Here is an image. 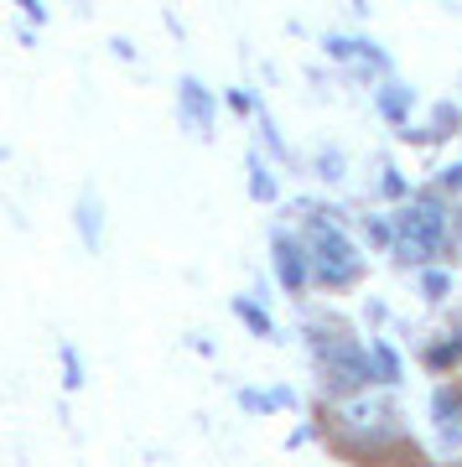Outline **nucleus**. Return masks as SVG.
I'll use <instances>...</instances> for the list:
<instances>
[{
    "mask_svg": "<svg viewBox=\"0 0 462 467\" xmlns=\"http://www.w3.org/2000/svg\"><path fill=\"white\" fill-rule=\"evenodd\" d=\"M249 192H255L260 202H270V198H276V182H270V171H265L260 161H249Z\"/></svg>",
    "mask_w": 462,
    "mask_h": 467,
    "instance_id": "9b49d317",
    "label": "nucleus"
},
{
    "mask_svg": "<svg viewBox=\"0 0 462 467\" xmlns=\"http://www.w3.org/2000/svg\"><path fill=\"white\" fill-rule=\"evenodd\" d=\"M177 115L187 125V135H214V94L198 84V78H182L177 84Z\"/></svg>",
    "mask_w": 462,
    "mask_h": 467,
    "instance_id": "20e7f679",
    "label": "nucleus"
},
{
    "mask_svg": "<svg viewBox=\"0 0 462 467\" xmlns=\"http://www.w3.org/2000/svg\"><path fill=\"white\" fill-rule=\"evenodd\" d=\"M312 275L322 285H353L359 281V254H353V244H348L338 229H328V223H317L312 234Z\"/></svg>",
    "mask_w": 462,
    "mask_h": 467,
    "instance_id": "f03ea898",
    "label": "nucleus"
},
{
    "mask_svg": "<svg viewBox=\"0 0 462 467\" xmlns=\"http://www.w3.org/2000/svg\"><path fill=\"white\" fill-rule=\"evenodd\" d=\"M369 379H380V374H374V358L359 353L353 343H332V348L322 353V389H328V395H353V389H363Z\"/></svg>",
    "mask_w": 462,
    "mask_h": 467,
    "instance_id": "7ed1b4c3",
    "label": "nucleus"
},
{
    "mask_svg": "<svg viewBox=\"0 0 462 467\" xmlns=\"http://www.w3.org/2000/svg\"><path fill=\"white\" fill-rule=\"evenodd\" d=\"M79 223H83V239H89V250H94V244H100V198H94V192H83Z\"/></svg>",
    "mask_w": 462,
    "mask_h": 467,
    "instance_id": "9d476101",
    "label": "nucleus"
},
{
    "mask_svg": "<svg viewBox=\"0 0 462 467\" xmlns=\"http://www.w3.org/2000/svg\"><path fill=\"white\" fill-rule=\"evenodd\" d=\"M229 104L239 109V115H249V109H255V99H249V94H229Z\"/></svg>",
    "mask_w": 462,
    "mask_h": 467,
    "instance_id": "2eb2a0df",
    "label": "nucleus"
},
{
    "mask_svg": "<svg viewBox=\"0 0 462 467\" xmlns=\"http://www.w3.org/2000/svg\"><path fill=\"white\" fill-rule=\"evenodd\" d=\"M446 187H462V167H446Z\"/></svg>",
    "mask_w": 462,
    "mask_h": 467,
    "instance_id": "dca6fc26",
    "label": "nucleus"
},
{
    "mask_svg": "<svg viewBox=\"0 0 462 467\" xmlns=\"http://www.w3.org/2000/svg\"><path fill=\"white\" fill-rule=\"evenodd\" d=\"M380 115L390 125H405V115H411V88H400V84L380 88Z\"/></svg>",
    "mask_w": 462,
    "mask_h": 467,
    "instance_id": "0eeeda50",
    "label": "nucleus"
},
{
    "mask_svg": "<svg viewBox=\"0 0 462 467\" xmlns=\"http://www.w3.org/2000/svg\"><path fill=\"white\" fill-rule=\"evenodd\" d=\"M446 285H452V281H446V270H426V275H421V291H426L431 301H442Z\"/></svg>",
    "mask_w": 462,
    "mask_h": 467,
    "instance_id": "f8f14e48",
    "label": "nucleus"
},
{
    "mask_svg": "<svg viewBox=\"0 0 462 467\" xmlns=\"http://www.w3.org/2000/svg\"><path fill=\"white\" fill-rule=\"evenodd\" d=\"M16 5H21V11H26L32 21H47V11H42V0H16Z\"/></svg>",
    "mask_w": 462,
    "mask_h": 467,
    "instance_id": "4468645a",
    "label": "nucleus"
},
{
    "mask_svg": "<svg viewBox=\"0 0 462 467\" xmlns=\"http://www.w3.org/2000/svg\"><path fill=\"white\" fill-rule=\"evenodd\" d=\"M395 250L405 265H426L446 250V208L436 192H421L415 202H405L400 213V234H395Z\"/></svg>",
    "mask_w": 462,
    "mask_h": 467,
    "instance_id": "f257e3e1",
    "label": "nucleus"
},
{
    "mask_svg": "<svg viewBox=\"0 0 462 467\" xmlns=\"http://www.w3.org/2000/svg\"><path fill=\"white\" fill-rule=\"evenodd\" d=\"M234 312H239V322H249V333H255V337H270V333H276L270 312H265L255 296H239V301H234Z\"/></svg>",
    "mask_w": 462,
    "mask_h": 467,
    "instance_id": "423d86ee",
    "label": "nucleus"
},
{
    "mask_svg": "<svg viewBox=\"0 0 462 467\" xmlns=\"http://www.w3.org/2000/svg\"><path fill=\"white\" fill-rule=\"evenodd\" d=\"M276 275H281V285L291 296H301L307 291V275H312V254H301V244L286 239V234H276Z\"/></svg>",
    "mask_w": 462,
    "mask_h": 467,
    "instance_id": "39448f33",
    "label": "nucleus"
},
{
    "mask_svg": "<svg viewBox=\"0 0 462 467\" xmlns=\"http://www.w3.org/2000/svg\"><path fill=\"white\" fill-rule=\"evenodd\" d=\"M63 384L68 389H79L83 384V368H79V358H73V348H63Z\"/></svg>",
    "mask_w": 462,
    "mask_h": 467,
    "instance_id": "ddd939ff",
    "label": "nucleus"
},
{
    "mask_svg": "<svg viewBox=\"0 0 462 467\" xmlns=\"http://www.w3.org/2000/svg\"><path fill=\"white\" fill-rule=\"evenodd\" d=\"M452 364H462V333H446L436 348H426V368L442 374V368H452Z\"/></svg>",
    "mask_w": 462,
    "mask_h": 467,
    "instance_id": "6e6552de",
    "label": "nucleus"
},
{
    "mask_svg": "<svg viewBox=\"0 0 462 467\" xmlns=\"http://www.w3.org/2000/svg\"><path fill=\"white\" fill-rule=\"evenodd\" d=\"M369 358H374V374H380L384 384L400 379V358H395V348H390V343H369Z\"/></svg>",
    "mask_w": 462,
    "mask_h": 467,
    "instance_id": "1a4fd4ad",
    "label": "nucleus"
}]
</instances>
